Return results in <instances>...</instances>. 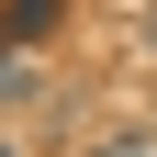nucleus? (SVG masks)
Segmentation results:
<instances>
[{"label":"nucleus","instance_id":"1","mask_svg":"<svg viewBox=\"0 0 157 157\" xmlns=\"http://www.w3.org/2000/svg\"><path fill=\"white\" fill-rule=\"evenodd\" d=\"M67 23V0H0V34H11V45H34V34H56Z\"/></svg>","mask_w":157,"mask_h":157},{"label":"nucleus","instance_id":"2","mask_svg":"<svg viewBox=\"0 0 157 157\" xmlns=\"http://www.w3.org/2000/svg\"><path fill=\"white\" fill-rule=\"evenodd\" d=\"M78 157H157V124H146V112H135V124H101Z\"/></svg>","mask_w":157,"mask_h":157},{"label":"nucleus","instance_id":"3","mask_svg":"<svg viewBox=\"0 0 157 157\" xmlns=\"http://www.w3.org/2000/svg\"><path fill=\"white\" fill-rule=\"evenodd\" d=\"M23 90H34V67L11 56V34H0V101H23Z\"/></svg>","mask_w":157,"mask_h":157},{"label":"nucleus","instance_id":"4","mask_svg":"<svg viewBox=\"0 0 157 157\" xmlns=\"http://www.w3.org/2000/svg\"><path fill=\"white\" fill-rule=\"evenodd\" d=\"M0 157H23V146H11V135H0Z\"/></svg>","mask_w":157,"mask_h":157}]
</instances>
